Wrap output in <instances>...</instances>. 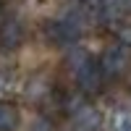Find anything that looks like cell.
Segmentation results:
<instances>
[{"label": "cell", "mask_w": 131, "mask_h": 131, "mask_svg": "<svg viewBox=\"0 0 131 131\" xmlns=\"http://www.w3.org/2000/svg\"><path fill=\"white\" fill-rule=\"evenodd\" d=\"M18 121H21L18 107L8 100H0V131H16Z\"/></svg>", "instance_id": "5b68a950"}, {"label": "cell", "mask_w": 131, "mask_h": 131, "mask_svg": "<svg viewBox=\"0 0 131 131\" xmlns=\"http://www.w3.org/2000/svg\"><path fill=\"white\" fill-rule=\"evenodd\" d=\"M113 131H131V110H118L113 115Z\"/></svg>", "instance_id": "52a82bcc"}, {"label": "cell", "mask_w": 131, "mask_h": 131, "mask_svg": "<svg viewBox=\"0 0 131 131\" xmlns=\"http://www.w3.org/2000/svg\"><path fill=\"white\" fill-rule=\"evenodd\" d=\"M71 121H73V131H97V126H100V113L86 102L81 110H76L71 115Z\"/></svg>", "instance_id": "277c9868"}, {"label": "cell", "mask_w": 131, "mask_h": 131, "mask_svg": "<svg viewBox=\"0 0 131 131\" xmlns=\"http://www.w3.org/2000/svg\"><path fill=\"white\" fill-rule=\"evenodd\" d=\"M121 10H126V13H131V0H121Z\"/></svg>", "instance_id": "ba28073f"}, {"label": "cell", "mask_w": 131, "mask_h": 131, "mask_svg": "<svg viewBox=\"0 0 131 131\" xmlns=\"http://www.w3.org/2000/svg\"><path fill=\"white\" fill-rule=\"evenodd\" d=\"M128 66H131V50L123 45L107 47L97 60V68H100L102 79H118V76H123L128 71Z\"/></svg>", "instance_id": "6da1fadb"}, {"label": "cell", "mask_w": 131, "mask_h": 131, "mask_svg": "<svg viewBox=\"0 0 131 131\" xmlns=\"http://www.w3.org/2000/svg\"><path fill=\"white\" fill-rule=\"evenodd\" d=\"M97 60L92 58V52L89 50H84V47H71L68 52H66V68H68V73L73 76H81L84 71H89L92 66H94Z\"/></svg>", "instance_id": "3957f363"}, {"label": "cell", "mask_w": 131, "mask_h": 131, "mask_svg": "<svg viewBox=\"0 0 131 131\" xmlns=\"http://www.w3.org/2000/svg\"><path fill=\"white\" fill-rule=\"evenodd\" d=\"M115 39H118V45H123V47L131 50V24L115 21Z\"/></svg>", "instance_id": "8992f818"}, {"label": "cell", "mask_w": 131, "mask_h": 131, "mask_svg": "<svg viewBox=\"0 0 131 131\" xmlns=\"http://www.w3.org/2000/svg\"><path fill=\"white\" fill-rule=\"evenodd\" d=\"M24 24H21L18 18L8 16V18H0V47L3 50H16L21 47V42H24Z\"/></svg>", "instance_id": "7a4b0ae2"}, {"label": "cell", "mask_w": 131, "mask_h": 131, "mask_svg": "<svg viewBox=\"0 0 131 131\" xmlns=\"http://www.w3.org/2000/svg\"><path fill=\"white\" fill-rule=\"evenodd\" d=\"M0 92H3V79H0Z\"/></svg>", "instance_id": "9c48e42d"}]
</instances>
